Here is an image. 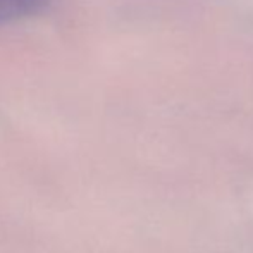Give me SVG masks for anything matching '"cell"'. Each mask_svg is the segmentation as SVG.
I'll list each match as a JSON object with an SVG mask.
<instances>
[{
  "label": "cell",
  "instance_id": "obj_1",
  "mask_svg": "<svg viewBox=\"0 0 253 253\" xmlns=\"http://www.w3.org/2000/svg\"><path fill=\"white\" fill-rule=\"evenodd\" d=\"M50 0H0V26L40 14Z\"/></svg>",
  "mask_w": 253,
  "mask_h": 253
}]
</instances>
